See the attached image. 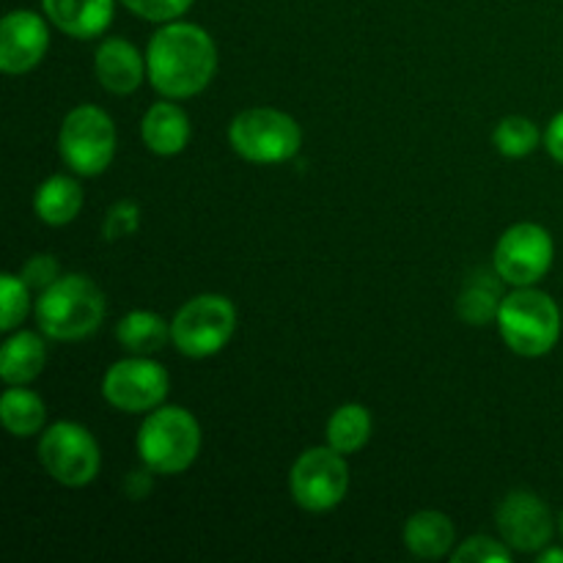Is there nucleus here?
I'll list each match as a JSON object with an SVG mask.
<instances>
[{"instance_id": "nucleus-26", "label": "nucleus", "mask_w": 563, "mask_h": 563, "mask_svg": "<svg viewBox=\"0 0 563 563\" xmlns=\"http://www.w3.org/2000/svg\"><path fill=\"white\" fill-rule=\"evenodd\" d=\"M515 550L504 539L493 537H471L451 553L454 563H509Z\"/></svg>"}, {"instance_id": "nucleus-8", "label": "nucleus", "mask_w": 563, "mask_h": 563, "mask_svg": "<svg viewBox=\"0 0 563 563\" xmlns=\"http://www.w3.org/2000/svg\"><path fill=\"white\" fill-rule=\"evenodd\" d=\"M38 462L64 487H86L97 478L102 456L93 434L75 421H58L38 438Z\"/></svg>"}, {"instance_id": "nucleus-23", "label": "nucleus", "mask_w": 563, "mask_h": 563, "mask_svg": "<svg viewBox=\"0 0 563 563\" xmlns=\"http://www.w3.org/2000/svg\"><path fill=\"white\" fill-rule=\"evenodd\" d=\"M328 445L339 454H357L372 438V416L363 405H341L328 421Z\"/></svg>"}, {"instance_id": "nucleus-24", "label": "nucleus", "mask_w": 563, "mask_h": 563, "mask_svg": "<svg viewBox=\"0 0 563 563\" xmlns=\"http://www.w3.org/2000/svg\"><path fill=\"white\" fill-rule=\"evenodd\" d=\"M493 141L495 148H498L504 157L520 159L528 157L531 152H537L542 135H539L537 124H533L531 119H526V115H506V119L495 126Z\"/></svg>"}, {"instance_id": "nucleus-22", "label": "nucleus", "mask_w": 563, "mask_h": 563, "mask_svg": "<svg viewBox=\"0 0 563 563\" xmlns=\"http://www.w3.org/2000/svg\"><path fill=\"white\" fill-rule=\"evenodd\" d=\"M0 418L14 438H33L44 429L47 407H44L42 396H36L33 390H25L22 385H9L0 399Z\"/></svg>"}, {"instance_id": "nucleus-4", "label": "nucleus", "mask_w": 563, "mask_h": 563, "mask_svg": "<svg viewBox=\"0 0 563 563\" xmlns=\"http://www.w3.org/2000/svg\"><path fill=\"white\" fill-rule=\"evenodd\" d=\"M201 451V427L185 407H157L137 432L141 462L157 476L185 473Z\"/></svg>"}, {"instance_id": "nucleus-16", "label": "nucleus", "mask_w": 563, "mask_h": 563, "mask_svg": "<svg viewBox=\"0 0 563 563\" xmlns=\"http://www.w3.org/2000/svg\"><path fill=\"white\" fill-rule=\"evenodd\" d=\"M141 135L148 152L159 157H174L190 143V119L174 102H157L146 110L141 121Z\"/></svg>"}, {"instance_id": "nucleus-1", "label": "nucleus", "mask_w": 563, "mask_h": 563, "mask_svg": "<svg viewBox=\"0 0 563 563\" xmlns=\"http://www.w3.org/2000/svg\"><path fill=\"white\" fill-rule=\"evenodd\" d=\"M218 71V47L201 25L168 22L152 36L146 49V77L168 99L201 93Z\"/></svg>"}, {"instance_id": "nucleus-30", "label": "nucleus", "mask_w": 563, "mask_h": 563, "mask_svg": "<svg viewBox=\"0 0 563 563\" xmlns=\"http://www.w3.org/2000/svg\"><path fill=\"white\" fill-rule=\"evenodd\" d=\"M152 476L154 471H135V473H126L124 478V493L126 498L132 500H143L148 495V489H152Z\"/></svg>"}, {"instance_id": "nucleus-3", "label": "nucleus", "mask_w": 563, "mask_h": 563, "mask_svg": "<svg viewBox=\"0 0 563 563\" xmlns=\"http://www.w3.org/2000/svg\"><path fill=\"white\" fill-rule=\"evenodd\" d=\"M495 324L511 352L522 357H542L559 344L563 317L553 297L531 286H517L500 302Z\"/></svg>"}, {"instance_id": "nucleus-31", "label": "nucleus", "mask_w": 563, "mask_h": 563, "mask_svg": "<svg viewBox=\"0 0 563 563\" xmlns=\"http://www.w3.org/2000/svg\"><path fill=\"white\" fill-rule=\"evenodd\" d=\"M544 148L555 163L563 165V110L550 121L548 132H544Z\"/></svg>"}, {"instance_id": "nucleus-7", "label": "nucleus", "mask_w": 563, "mask_h": 563, "mask_svg": "<svg viewBox=\"0 0 563 563\" xmlns=\"http://www.w3.org/2000/svg\"><path fill=\"white\" fill-rule=\"evenodd\" d=\"M236 330V308L223 295H198L176 311L170 341L187 357H209L223 350Z\"/></svg>"}, {"instance_id": "nucleus-13", "label": "nucleus", "mask_w": 563, "mask_h": 563, "mask_svg": "<svg viewBox=\"0 0 563 563\" xmlns=\"http://www.w3.org/2000/svg\"><path fill=\"white\" fill-rule=\"evenodd\" d=\"M49 47V31L36 11H11L0 22V69L25 75L42 64Z\"/></svg>"}, {"instance_id": "nucleus-21", "label": "nucleus", "mask_w": 563, "mask_h": 563, "mask_svg": "<svg viewBox=\"0 0 563 563\" xmlns=\"http://www.w3.org/2000/svg\"><path fill=\"white\" fill-rule=\"evenodd\" d=\"M119 344L132 355H154L170 341V324L159 313L130 311L115 328Z\"/></svg>"}, {"instance_id": "nucleus-15", "label": "nucleus", "mask_w": 563, "mask_h": 563, "mask_svg": "<svg viewBox=\"0 0 563 563\" xmlns=\"http://www.w3.org/2000/svg\"><path fill=\"white\" fill-rule=\"evenodd\" d=\"M44 14L71 38L102 36L113 22V0H42Z\"/></svg>"}, {"instance_id": "nucleus-17", "label": "nucleus", "mask_w": 563, "mask_h": 563, "mask_svg": "<svg viewBox=\"0 0 563 563\" xmlns=\"http://www.w3.org/2000/svg\"><path fill=\"white\" fill-rule=\"evenodd\" d=\"M454 522L443 511H418L405 526V544L416 559L438 561L454 550Z\"/></svg>"}, {"instance_id": "nucleus-9", "label": "nucleus", "mask_w": 563, "mask_h": 563, "mask_svg": "<svg viewBox=\"0 0 563 563\" xmlns=\"http://www.w3.org/2000/svg\"><path fill=\"white\" fill-rule=\"evenodd\" d=\"M291 498L300 509L322 515L335 509L350 489V467L333 445L308 449L297 456L289 476Z\"/></svg>"}, {"instance_id": "nucleus-27", "label": "nucleus", "mask_w": 563, "mask_h": 563, "mask_svg": "<svg viewBox=\"0 0 563 563\" xmlns=\"http://www.w3.org/2000/svg\"><path fill=\"white\" fill-rule=\"evenodd\" d=\"M132 14L148 22H174L190 9L196 0H121Z\"/></svg>"}, {"instance_id": "nucleus-33", "label": "nucleus", "mask_w": 563, "mask_h": 563, "mask_svg": "<svg viewBox=\"0 0 563 563\" xmlns=\"http://www.w3.org/2000/svg\"><path fill=\"white\" fill-rule=\"evenodd\" d=\"M559 528H561V537H563V509H561V517H559Z\"/></svg>"}, {"instance_id": "nucleus-32", "label": "nucleus", "mask_w": 563, "mask_h": 563, "mask_svg": "<svg viewBox=\"0 0 563 563\" xmlns=\"http://www.w3.org/2000/svg\"><path fill=\"white\" fill-rule=\"evenodd\" d=\"M537 561L539 563H563V550H559V548H544L542 553L537 555Z\"/></svg>"}, {"instance_id": "nucleus-12", "label": "nucleus", "mask_w": 563, "mask_h": 563, "mask_svg": "<svg viewBox=\"0 0 563 563\" xmlns=\"http://www.w3.org/2000/svg\"><path fill=\"white\" fill-rule=\"evenodd\" d=\"M495 522H498L500 539L515 553H542L553 542V515H550L548 504L528 489L506 495L500 500Z\"/></svg>"}, {"instance_id": "nucleus-14", "label": "nucleus", "mask_w": 563, "mask_h": 563, "mask_svg": "<svg viewBox=\"0 0 563 563\" xmlns=\"http://www.w3.org/2000/svg\"><path fill=\"white\" fill-rule=\"evenodd\" d=\"M93 71L104 91L126 97V93L137 91V86L143 82L146 55L137 53L124 38H104L93 55Z\"/></svg>"}, {"instance_id": "nucleus-19", "label": "nucleus", "mask_w": 563, "mask_h": 563, "mask_svg": "<svg viewBox=\"0 0 563 563\" xmlns=\"http://www.w3.org/2000/svg\"><path fill=\"white\" fill-rule=\"evenodd\" d=\"M500 284H504V278L498 273H487V269L473 273L462 286L460 300H456V313H460L462 322L473 324V328L495 322L500 302H504Z\"/></svg>"}, {"instance_id": "nucleus-6", "label": "nucleus", "mask_w": 563, "mask_h": 563, "mask_svg": "<svg viewBox=\"0 0 563 563\" xmlns=\"http://www.w3.org/2000/svg\"><path fill=\"white\" fill-rule=\"evenodd\" d=\"M60 159L80 176H99L115 157V124L97 104L69 110L58 132Z\"/></svg>"}, {"instance_id": "nucleus-25", "label": "nucleus", "mask_w": 563, "mask_h": 563, "mask_svg": "<svg viewBox=\"0 0 563 563\" xmlns=\"http://www.w3.org/2000/svg\"><path fill=\"white\" fill-rule=\"evenodd\" d=\"M27 308H31L27 284L20 275L5 273L0 278V330L11 333L14 328H20L22 319L27 317Z\"/></svg>"}, {"instance_id": "nucleus-29", "label": "nucleus", "mask_w": 563, "mask_h": 563, "mask_svg": "<svg viewBox=\"0 0 563 563\" xmlns=\"http://www.w3.org/2000/svg\"><path fill=\"white\" fill-rule=\"evenodd\" d=\"M20 278L25 280L27 289H36V291H44L47 286H53L55 280L60 278V264L58 258L47 256V253H38V256L27 258L25 267H22Z\"/></svg>"}, {"instance_id": "nucleus-11", "label": "nucleus", "mask_w": 563, "mask_h": 563, "mask_svg": "<svg viewBox=\"0 0 563 563\" xmlns=\"http://www.w3.org/2000/svg\"><path fill=\"white\" fill-rule=\"evenodd\" d=\"M170 377L159 363L132 355L108 368L102 379V396L121 412H152L165 401Z\"/></svg>"}, {"instance_id": "nucleus-28", "label": "nucleus", "mask_w": 563, "mask_h": 563, "mask_svg": "<svg viewBox=\"0 0 563 563\" xmlns=\"http://www.w3.org/2000/svg\"><path fill=\"white\" fill-rule=\"evenodd\" d=\"M137 225H141V207L135 201H119L104 214L102 234L104 240H121V236L135 234Z\"/></svg>"}, {"instance_id": "nucleus-18", "label": "nucleus", "mask_w": 563, "mask_h": 563, "mask_svg": "<svg viewBox=\"0 0 563 563\" xmlns=\"http://www.w3.org/2000/svg\"><path fill=\"white\" fill-rule=\"evenodd\" d=\"M44 361H47V350H44L42 335L20 330L0 350V377L5 385H27L42 374Z\"/></svg>"}, {"instance_id": "nucleus-2", "label": "nucleus", "mask_w": 563, "mask_h": 563, "mask_svg": "<svg viewBox=\"0 0 563 563\" xmlns=\"http://www.w3.org/2000/svg\"><path fill=\"white\" fill-rule=\"evenodd\" d=\"M36 324L53 341H80L97 333L104 319V295L86 275H60L38 291Z\"/></svg>"}, {"instance_id": "nucleus-5", "label": "nucleus", "mask_w": 563, "mask_h": 563, "mask_svg": "<svg viewBox=\"0 0 563 563\" xmlns=\"http://www.w3.org/2000/svg\"><path fill=\"white\" fill-rule=\"evenodd\" d=\"M231 148L247 163L275 165L297 157L302 146L300 124L275 108L242 110L229 126Z\"/></svg>"}, {"instance_id": "nucleus-20", "label": "nucleus", "mask_w": 563, "mask_h": 563, "mask_svg": "<svg viewBox=\"0 0 563 563\" xmlns=\"http://www.w3.org/2000/svg\"><path fill=\"white\" fill-rule=\"evenodd\" d=\"M33 209H36V218L47 225L71 223L82 209V187L71 176H49L36 187Z\"/></svg>"}, {"instance_id": "nucleus-10", "label": "nucleus", "mask_w": 563, "mask_h": 563, "mask_svg": "<svg viewBox=\"0 0 563 563\" xmlns=\"http://www.w3.org/2000/svg\"><path fill=\"white\" fill-rule=\"evenodd\" d=\"M553 236L539 223H517L495 245V273L511 286H533L553 267Z\"/></svg>"}]
</instances>
